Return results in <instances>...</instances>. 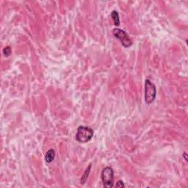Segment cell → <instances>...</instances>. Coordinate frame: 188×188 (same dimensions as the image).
Instances as JSON below:
<instances>
[{
  "instance_id": "1",
  "label": "cell",
  "mask_w": 188,
  "mask_h": 188,
  "mask_svg": "<svg viewBox=\"0 0 188 188\" xmlns=\"http://www.w3.org/2000/svg\"><path fill=\"white\" fill-rule=\"evenodd\" d=\"M94 134V129L91 127L80 126L77 128L76 134V141L80 143H86L91 141Z\"/></svg>"
},
{
  "instance_id": "2",
  "label": "cell",
  "mask_w": 188,
  "mask_h": 188,
  "mask_svg": "<svg viewBox=\"0 0 188 188\" xmlns=\"http://www.w3.org/2000/svg\"><path fill=\"white\" fill-rule=\"evenodd\" d=\"M157 96V88L155 85L149 79L145 81V101L146 103L150 105L156 99Z\"/></svg>"
},
{
  "instance_id": "3",
  "label": "cell",
  "mask_w": 188,
  "mask_h": 188,
  "mask_svg": "<svg viewBox=\"0 0 188 188\" xmlns=\"http://www.w3.org/2000/svg\"><path fill=\"white\" fill-rule=\"evenodd\" d=\"M113 36L115 38L119 40L120 44L125 47V48H129V47L132 46L133 44L132 40L129 37V35L127 34L126 32L124 30H121L119 28H115L113 31Z\"/></svg>"
},
{
  "instance_id": "4",
  "label": "cell",
  "mask_w": 188,
  "mask_h": 188,
  "mask_svg": "<svg viewBox=\"0 0 188 188\" xmlns=\"http://www.w3.org/2000/svg\"><path fill=\"white\" fill-rule=\"evenodd\" d=\"M102 183L105 187L110 188L113 187V181H114V172L113 170L110 166H107L102 170L101 173Z\"/></svg>"
},
{
  "instance_id": "5",
  "label": "cell",
  "mask_w": 188,
  "mask_h": 188,
  "mask_svg": "<svg viewBox=\"0 0 188 188\" xmlns=\"http://www.w3.org/2000/svg\"><path fill=\"white\" fill-rule=\"evenodd\" d=\"M55 157V151L54 149H51L47 151L45 154V161L46 163H51L54 160Z\"/></svg>"
},
{
  "instance_id": "6",
  "label": "cell",
  "mask_w": 188,
  "mask_h": 188,
  "mask_svg": "<svg viewBox=\"0 0 188 188\" xmlns=\"http://www.w3.org/2000/svg\"><path fill=\"white\" fill-rule=\"evenodd\" d=\"M91 164H90L89 167L87 168V169L85 170L83 175H82V178H81V180H80L81 184H84L87 181V180H88V176H89L90 173H91Z\"/></svg>"
},
{
  "instance_id": "7",
  "label": "cell",
  "mask_w": 188,
  "mask_h": 188,
  "mask_svg": "<svg viewBox=\"0 0 188 188\" xmlns=\"http://www.w3.org/2000/svg\"><path fill=\"white\" fill-rule=\"evenodd\" d=\"M111 17L113 20V22L115 26L120 25V18H119V14L116 10H113L111 13Z\"/></svg>"
},
{
  "instance_id": "8",
  "label": "cell",
  "mask_w": 188,
  "mask_h": 188,
  "mask_svg": "<svg viewBox=\"0 0 188 188\" xmlns=\"http://www.w3.org/2000/svg\"><path fill=\"white\" fill-rule=\"evenodd\" d=\"M2 53H3V55L6 57L10 56L12 53V50H11V48H10V46H8L4 47L2 50Z\"/></svg>"
},
{
  "instance_id": "9",
  "label": "cell",
  "mask_w": 188,
  "mask_h": 188,
  "mask_svg": "<svg viewBox=\"0 0 188 188\" xmlns=\"http://www.w3.org/2000/svg\"><path fill=\"white\" fill-rule=\"evenodd\" d=\"M124 184H123V181H121V180H120V181H118L117 183H116V184L115 185V187H124Z\"/></svg>"
},
{
  "instance_id": "10",
  "label": "cell",
  "mask_w": 188,
  "mask_h": 188,
  "mask_svg": "<svg viewBox=\"0 0 188 188\" xmlns=\"http://www.w3.org/2000/svg\"><path fill=\"white\" fill-rule=\"evenodd\" d=\"M184 159H185V160L187 161V154H186V153H184Z\"/></svg>"
}]
</instances>
